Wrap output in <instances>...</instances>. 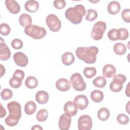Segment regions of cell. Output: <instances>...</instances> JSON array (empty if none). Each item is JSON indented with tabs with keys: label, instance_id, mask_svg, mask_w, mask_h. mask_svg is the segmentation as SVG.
<instances>
[{
	"label": "cell",
	"instance_id": "cell-27",
	"mask_svg": "<svg viewBox=\"0 0 130 130\" xmlns=\"http://www.w3.org/2000/svg\"><path fill=\"white\" fill-rule=\"evenodd\" d=\"M126 78L125 75L119 74L117 75H114L113 80L111 82L118 86H123V84L126 81Z\"/></svg>",
	"mask_w": 130,
	"mask_h": 130
},
{
	"label": "cell",
	"instance_id": "cell-32",
	"mask_svg": "<svg viewBox=\"0 0 130 130\" xmlns=\"http://www.w3.org/2000/svg\"><path fill=\"white\" fill-rule=\"evenodd\" d=\"M98 14L95 10L89 9H88L87 14L85 16V19L88 21H93L98 18Z\"/></svg>",
	"mask_w": 130,
	"mask_h": 130
},
{
	"label": "cell",
	"instance_id": "cell-6",
	"mask_svg": "<svg viewBox=\"0 0 130 130\" xmlns=\"http://www.w3.org/2000/svg\"><path fill=\"white\" fill-rule=\"evenodd\" d=\"M70 83L76 91H84L86 88V83L82 76L79 73H75L72 75L70 78Z\"/></svg>",
	"mask_w": 130,
	"mask_h": 130
},
{
	"label": "cell",
	"instance_id": "cell-29",
	"mask_svg": "<svg viewBox=\"0 0 130 130\" xmlns=\"http://www.w3.org/2000/svg\"><path fill=\"white\" fill-rule=\"evenodd\" d=\"M108 38L113 41H115L120 39V33L118 29L113 28L110 29L108 32Z\"/></svg>",
	"mask_w": 130,
	"mask_h": 130
},
{
	"label": "cell",
	"instance_id": "cell-45",
	"mask_svg": "<svg viewBox=\"0 0 130 130\" xmlns=\"http://www.w3.org/2000/svg\"><path fill=\"white\" fill-rule=\"evenodd\" d=\"M31 129H39V130H42L43 129V128L40 126L39 125H38V124H36V125H34L32 127H31Z\"/></svg>",
	"mask_w": 130,
	"mask_h": 130
},
{
	"label": "cell",
	"instance_id": "cell-41",
	"mask_svg": "<svg viewBox=\"0 0 130 130\" xmlns=\"http://www.w3.org/2000/svg\"><path fill=\"white\" fill-rule=\"evenodd\" d=\"M24 72L22 71V70H16L14 74H13V76H15V77H16L17 78H20L21 80H23L24 77Z\"/></svg>",
	"mask_w": 130,
	"mask_h": 130
},
{
	"label": "cell",
	"instance_id": "cell-46",
	"mask_svg": "<svg viewBox=\"0 0 130 130\" xmlns=\"http://www.w3.org/2000/svg\"><path fill=\"white\" fill-rule=\"evenodd\" d=\"M129 101L128 102V103H127V104H126V107H125L126 110L128 114H129Z\"/></svg>",
	"mask_w": 130,
	"mask_h": 130
},
{
	"label": "cell",
	"instance_id": "cell-22",
	"mask_svg": "<svg viewBox=\"0 0 130 130\" xmlns=\"http://www.w3.org/2000/svg\"><path fill=\"white\" fill-rule=\"evenodd\" d=\"M36 109L37 105L36 103L32 101L26 102L24 106L25 113L28 115L33 114L36 112Z\"/></svg>",
	"mask_w": 130,
	"mask_h": 130
},
{
	"label": "cell",
	"instance_id": "cell-39",
	"mask_svg": "<svg viewBox=\"0 0 130 130\" xmlns=\"http://www.w3.org/2000/svg\"><path fill=\"white\" fill-rule=\"evenodd\" d=\"M53 5L57 9H62L66 5V3L64 0H55L53 2Z\"/></svg>",
	"mask_w": 130,
	"mask_h": 130
},
{
	"label": "cell",
	"instance_id": "cell-34",
	"mask_svg": "<svg viewBox=\"0 0 130 130\" xmlns=\"http://www.w3.org/2000/svg\"><path fill=\"white\" fill-rule=\"evenodd\" d=\"M1 96L3 100L7 101L10 100L13 96V92L8 88L4 89L1 92Z\"/></svg>",
	"mask_w": 130,
	"mask_h": 130
},
{
	"label": "cell",
	"instance_id": "cell-9",
	"mask_svg": "<svg viewBox=\"0 0 130 130\" xmlns=\"http://www.w3.org/2000/svg\"><path fill=\"white\" fill-rule=\"evenodd\" d=\"M13 59L16 65L21 67H26L28 62L27 56L21 52H16L13 55Z\"/></svg>",
	"mask_w": 130,
	"mask_h": 130
},
{
	"label": "cell",
	"instance_id": "cell-20",
	"mask_svg": "<svg viewBox=\"0 0 130 130\" xmlns=\"http://www.w3.org/2000/svg\"><path fill=\"white\" fill-rule=\"evenodd\" d=\"M19 22L22 27L25 28L26 27L31 25L32 18L29 15L26 13H23L19 16Z\"/></svg>",
	"mask_w": 130,
	"mask_h": 130
},
{
	"label": "cell",
	"instance_id": "cell-5",
	"mask_svg": "<svg viewBox=\"0 0 130 130\" xmlns=\"http://www.w3.org/2000/svg\"><path fill=\"white\" fill-rule=\"evenodd\" d=\"M107 24L102 21L96 22L93 26L92 31L91 32V38L96 41L101 40L103 37L104 32L106 30Z\"/></svg>",
	"mask_w": 130,
	"mask_h": 130
},
{
	"label": "cell",
	"instance_id": "cell-3",
	"mask_svg": "<svg viewBox=\"0 0 130 130\" xmlns=\"http://www.w3.org/2000/svg\"><path fill=\"white\" fill-rule=\"evenodd\" d=\"M85 12L86 10L84 6L79 4L68 8L65 12V17L74 24H78L82 21Z\"/></svg>",
	"mask_w": 130,
	"mask_h": 130
},
{
	"label": "cell",
	"instance_id": "cell-26",
	"mask_svg": "<svg viewBox=\"0 0 130 130\" xmlns=\"http://www.w3.org/2000/svg\"><path fill=\"white\" fill-rule=\"evenodd\" d=\"M113 50L115 54L121 55L124 54L126 51L125 45L121 43H116L113 46Z\"/></svg>",
	"mask_w": 130,
	"mask_h": 130
},
{
	"label": "cell",
	"instance_id": "cell-42",
	"mask_svg": "<svg viewBox=\"0 0 130 130\" xmlns=\"http://www.w3.org/2000/svg\"><path fill=\"white\" fill-rule=\"evenodd\" d=\"M1 118H3L6 115V111L5 108H3L2 104H1Z\"/></svg>",
	"mask_w": 130,
	"mask_h": 130
},
{
	"label": "cell",
	"instance_id": "cell-18",
	"mask_svg": "<svg viewBox=\"0 0 130 130\" xmlns=\"http://www.w3.org/2000/svg\"><path fill=\"white\" fill-rule=\"evenodd\" d=\"M121 9L120 5L117 1H112L109 3L107 7L108 12L112 15H115L119 12Z\"/></svg>",
	"mask_w": 130,
	"mask_h": 130
},
{
	"label": "cell",
	"instance_id": "cell-28",
	"mask_svg": "<svg viewBox=\"0 0 130 130\" xmlns=\"http://www.w3.org/2000/svg\"><path fill=\"white\" fill-rule=\"evenodd\" d=\"M93 85L98 88H103L107 84V80L103 76H99L92 81Z\"/></svg>",
	"mask_w": 130,
	"mask_h": 130
},
{
	"label": "cell",
	"instance_id": "cell-33",
	"mask_svg": "<svg viewBox=\"0 0 130 130\" xmlns=\"http://www.w3.org/2000/svg\"><path fill=\"white\" fill-rule=\"evenodd\" d=\"M22 80L16 77L13 76L9 80V84L14 88H19L22 84Z\"/></svg>",
	"mask_w": 130,
	"mask_h": 130
},
{
	"label": "cell",
	"instance_id": "cell-44",
	"mask_svg": "<svg viewBox=\"0 0 130 130\" xmlns=\"http://www.w3.org/2000/svg\"><path fill=\"white\" fill-rule=\"evenodd\" d=\"M129 83H128L127 85L126 88V90L125 91V94L126 95V96H127L128 97L130 96V94H129Z\"/></svg>",
	"mask_w": 130,
	"mask_h": 130
},
{
	"label": "cell",
	"instance_id": "cell-37",
	"mask_svg": "<svg viewBox=\"0 0 130 130\" xmlns=\"http://www.w3.org/2000/svg\"><path fill=\"white\" fill-rule=\"evenodd\" d=\"M11 46L15 49H20L23 47V42L19 39H14L11 42Z\"/></svg>",
	"mask_w": 130,
	"mask_h": 130
},
{
	"label": "cell",
	"instance_id": "cell-12",
	"mask_svg": "<svg viewBox=\"0 0 130 130\" xmlns=\"http://www.w3.org/2000/svg\"><path fill=\"white\" fill-rule=\"evenodd\" d=\"M74 103L77 106L78 108L81 110L86 109L89 104L87 97L83 94L78 95L76 96L74 100Z\"/></svg>",
	"mask_w": 130,
	"mask_h": 130
},
{
	"label": "cell",
	"instance_id": "cell-19",
	"mask_svg": "<svg viewBox=\"0 0 130 130\" xmlns=\"http://www.w3.org/2000/svg\"><path fill=\"white\" fill-rule=\"evenodd\" d=\"M39 7V3L34 0L27 1L24 4V8L25 10L30 13L36 12Z\"/></svg>",
	"mask_w": 130,
	"mask_h": 130
},
{
	"label": "cell",
	"instance_id": "cell-1",
	"mask_svg": "<svg viewBox=\"0 0 130 130\" xmlns=\"http://www.w3.org/2000/svg\"><path fill=\"white\" fill-rule=\"evenodd\" d=\"M99 49L96 46L79 47L76 50V55L80 60L87 64H92L95 62Z\"/></svg>",
	"mask_w": 130,
	"mask_h": 130
},
{
	"label": "cell",
	"instance_id": "cell-31",
	"mask_svg": "<svg viewBox=\"0 0 130 130\" xmlns=\"http://www.w3.org/2000/svg\"><path fill=\"white\" fill-rule=\"evenodd\" d=\"M83 74L87 78H91L96 74V70L94 67H86L83 70Z\"/></svg>",
	"mask_w": 130,
	"mask_h": 130
},
{
	"label": "cell",
	"instance_id": "cell-15",
	"mask_svg": "<svg viewBox=\"0 0 130 130\" xmlns=\"http://www.w3.org/2000/svg\"><path fill=\"white\" fill-rule=\"evenodd\" d=\"M5 4L7 9L11 13L16 14L20 10L19 4L14 0H6L5 1Z\"/></svg>",
	"mask_w": 130,
	"mask_h": 130
},
{
	"label": "cell",
	"instance_id": "cell-13",
	"mask_svg": "<svg viewBox=\"0 0 130 130\" xmlns=\"http://www.w3.org/2000/svg\"><path fill=\"white\" fill-rule=\"evenodd\" d=\"M10 56V50L4 41H3V39L1 38L0 45V59L2 60L6 61L9 59Z\"/></svg>",
	"mask_w": 130,
	"mask_h": 130
},
{
	"label": "cell",
	"instance_id": "cell-43",
	"mask_svg": "<svg viewBox=\"0 0 130 130\" xmlns=\"http://www.w3.org/2000/svg\"><path fill=\"white\" fill-rule=\"evenodd\" d=\"M0 66H1V77H2L3 76V75L4 74H5V67H3V66L1 64H0Z\"/></svg>",
	"mask_w": 130,
	"mask_h": 130
},
{
	"label": "cell",
	"instance_id": "cell-8",
	"mask_svg": "<svg viewBox=\"0 0 130 130\" xmlns=\"http://www.w3.org/2000/svg\"><path fill=\"white\" fill-rule=\"evenodd\" d=\"M92 127V120L88 115H83L78 120V128L79 130H90Z\"/></svg>",
	"mask_w": 130,
	"mask_h": 130
},
{
	"label": "cell",
	"instance_id": "cell-4",
	"mask_svg": "<svg viewBox=\"0 0 130 130\" xmlns=\"http://www.w3.org/2000/svg\"><path fill=\"white\" fill-rule=\"evenodd\" d=\"M26 35L34 39H41L43 38L47 34L46 30L41 26L36 25H30L24 28Z\"/></svg>",
	"mask_w": 130,
	"mask_h": 130
},
{
	"label": "cell",
	"instance_id": "cell-30",
	"mask_svg": "<svg viewBox=\"0 0 130 130\" xmlns=\"http://www.w3.org/2000/svg\"><path fill=\"white\" fill-rule=\"evenodd\" d=\"M48 111L45 109H42L40 110L37 113L36 118L38 121L43 122L45 121L48 118Z\"/></svg>",
	"mask_w": 130,
	"mask_h": 130
},
{
	"label": "cell",
	"instance_id": "cell-23",
	"mask_svg": "<svg viewBox=\"0 0 130 130\" xmlns=\"http://www.w3.org/2000/svg\"><path fill=\"white\" fill-rule=\"evenodd\" d=\"M91 100L95 103H100L104 99V93L101 90H94L90 93Z\"/></svg>",
	"mask_w": 130,
	"mask_h": 130
},
{
	"label": "cell",
	"instance_id": "cell-35",
	"mask_svg": "<svg viewBox=\"0 0 130 130\" xmlns=\"http://www.w3.org/2000/svg\"><path fill=\"white\" fill-rule=\"evenodd\" d=\"M11 31V28L10 26L6 23H2L0 25V33L1 35L6 36L8 35Z\"/></svg>",
	"mask_w": 130,
	"mask_h": 130
},
{
	"label": "cell",
	"instance_id": "cell-7",
	"mask_svg": "<svg viewBox=\"0 0 130 130\" xmlns=\"http://www.w3.org/2000/svg\"><path fill=\"white\" fill-rule=\"evenodd\" d=\"M46 24L49 29L53 32H56L60 30L61 23L58 17L53 14H49L46 18Z\"/></svg>",
	"mask_w": 130,
	"mask_h": 130
},
{
	"label": "cell",
	"instance_id": "cell-11",
	"mask_svg": "<svg viewBox=\"0 0 130 130\" xmlns=\"http://www.w3.org/2000/svg\"><path fill=\"white\" fill-rule=\"evenodd\" d=\"M63 111L64 113L70 116H74L76 115L78 112V107L74 102L71 101H68L64 105Z\"/></svg>",
	"mask_w": 130,
	"mask_h": 130
},
{
	"label": "cell",
	"instance_id": "cell-21",
	"mask_svg": "<svg viewBox=\"0 0 130 130\" xmlns=\"http://www.w3.org/2000/svg\"><path fill=\"white\" fill-rule=\"evenodd\" d=\"M74 61L75 57L72 53L70 52H67L62 55L61 61L65 66H70L74 62Z\"/></svg>",
	"mask_w": 130,
	"mask_h": 130
},
{
	"label": "cell",
	"instance_id": "cell-40",
	"mask_svg": "<svg viewBox=\"0 0 130 130\" xmlns=\"http://www.w3.org/2000/svg\"><path fill=\"white\" fill-rule=\"evenodd\" d=\"M120 33V40H125L128 37V31L125 28H120L118 29Z\"/></svg>",
	"mask_w": 130,
	"mask_h": 130
},
{
	"label": "cell",
	"instance_id": "cell-36",
	"mask_svg": "<svg viewBox=\"0 0 130 130\" xmlns=\"http://www.w3.org/2000/svg\"><path fill=\"white\" fill-rule=\"evenodd\" d=\"M116 119L119 124L122 125L126 124L129 122L128 117L124 114H119L116 117Z\"/></svg>",
	"mask_w": 130,
	"mask_h": 130
},
{
	"label": "cell",
	"instance_id": "cell-17",
	"mask_svg": "<svg viewBox=\"0 0 130 130\" xmlns=\"http://www.w3.org/2000/svg\"><path fill=\"white\" fill-rule=\"evenodd\" d=\"M36 101L40 104H45L47 103L49 100L48 93L44 90L38 91L35 95Z\"/></svg>",
	"mask_w": 130,
	"mask_h": 130
},
{
	"label": "cell",
	"instance_id": "cell-2",
	"mask_svg": "<svg viewBox=\"0 0 130 130\" xmlns=\"http://www.w3.org/2000/svg\"><path fill=\"white\" fill-rule=\"evenodd\" d=\"M7 108L9 114L5 119V123L9 126H14L21 117V105L16 101H12L7 104Z\"/></svg>",
	"mask_w": 130,
	"mask_h": 130
},
{
	"label": "cell",
	"instance_id": "cell-14",
	"mask_svg": "<svg viewBox=\"0 0 130 130\" xmlns=\"http://www.w3.org/2000/svg\"><path fill=\"white\" fill-rule=\"evenodd\" d=\"M55 86L59 91H66L69 90L71 87V83L65 78L59 79L55 83Z\"/></svg>",
	"mask_w": 130,
	"mask_h": 130
},
{
	"label": "cell",
	"instance_id": "cell-10",
	"mask_svg": "<svg viewBox=\"0 0 130 130\" xmlns=\"http://www.w3.org/2000/svg\"><path fill=\"white\" fill-rule=\"evenodd\" d=\"M71 121V117L64 113L61 115L59 118L58 126L61 130H68L70 127Z\"/></svg>",
	"mask_w": 130,
	"mask_h": 130
},
{
	"label": "cell",
	"instance_id": "cell-38",
	"mask_svg": "<svg viewBox=\"0 0 130 130\" xmlns=\"http://www.w3.org/2000/svg\"><path fill=\"white\" fill-rule=\"evenodd\" d=\"M121 17L123 21L127 23L130 22V10L125 9L121 12Z\"/></svg>",
	"mask_w": 130,
	"mask_h": 130
},
{
	"label": "cell",
	"instance_id": "cell-16",
	"mask_svg": "<svg viewBox=\"0 0 130 130\" xmlns=\"http://www.w3.org/2000/svg\"><path fill=\"white\" fill-rule=\"evenodd\" d=\"M115 67L111 64L105 65L102 70V73L104 77L110 78L116 73Z\"/></svg>",
	"mask_w": 130,
	"mask_h": 130
},
{
	"label": "cell",
	"instance_id": "cell-25",
	"mask_svg": "<svg viewBox=\"0 0 130 130\" xmlns=\"http://www.w3.org/2000/svg\"><path fill=\"white\" fill-rule=\"evenodd\" d=\"M38 85L37 79L34 76H28L25 81V85L29 89H34Z\"/></svg>",
	"mask_w": 130,
	"mask_h": 130
},
{
	"label": "cell",
	"instance_id": "cell-24",
	"mask_svg": "<svg viewBox=\"0 0 130 130\" xmlns=\"http://www.w3.org/2000/svg\"><path fill=\"white\" fill-rule=\"evenodd\" d=\"M110 113L109 110L106 108H100L98 112V117L101 121H106L110 117Z\"/></svg>",
	"mask_w": 130,
	"mask_h": 130
}]
</instances>
